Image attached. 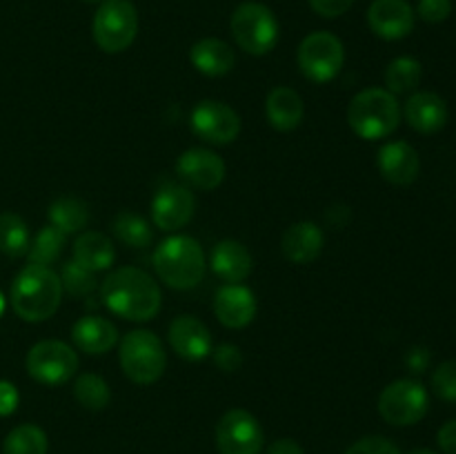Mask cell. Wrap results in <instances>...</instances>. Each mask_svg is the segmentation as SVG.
Returning a JSON list of instances; mask_svg holds the SVG:
<instances>
[{
	"instance_id": "1",
	"label": "cell",
	"mask_w": 456,
	"mask_h": 454,
	"mask_svg": "<svg viewBox=\"0 0 456 454\" xmlns=\"http://www.w3.org/2000/svg\"><path fill=\"white\" fill-rule=\"evenodd\" d=\"M102 303L127 320L145 323L160 310V288L141 267H118L102 280Z\"/></svg>"
},
{
	"instance_id": "2",
	"label": "cell",
	"mask_w": 456,
	"mask_h": 454,
	"mask_svg": "<svg viewBox=\"0 0 456 454\" xmlns=\"http://www.w3.org/2000/svg\"><path fill=\"white\" fill-rule=\"evenodd\" d=\"M62 301L61 276L47 265L29 263L12 285V307L27 323H40L56 314Z\"/></svg>"
},
{
	"instance_id": "3",
	"label": "cell",
	"mask_w": 456,
	"mask_h": 454,
	"mask_svg": "<svg viewBox=\"0 0 456 454\" xmlns=\"http://www.w3.org/2000/svg\"><path fill=\"white\" fill-rule=\"evenodd\" d=\"M154 270L165 285L174 289H191L203 280L208 261L200 243L191 236H169L156 247Z\"/></svg>"
},
{
	"instance_id": "4",
	"label": "cell",
	"mask_w": 456,
	"mask_h": 454,
	"mask_svg": "<svg viewBox=\"0 0 456 454\" xmlns=\"http://www.w3.org/2000/svg\"><path fill=\"white\" fill-rule=\"evenodd\" d=\"M347 123L359 138L379 141L396 132L401 123V105L387 89H363L347 107Z\"/></svg>"
},
{
	"instance_id": "5",
	"label": "cell",
	"mask_w": 456,
	"mask_h": 454,
	"mask_svg": "<svg viewBox=\"0 0 456 454\" xmlns=\"http://www.w3.org/2000/svg\"><path fill=\"white\" fill-rule=\"evenodd\" d=\"M120 368L129 381L138 385H151L163 377L167 368L165 345L150 329H134L120 341Z\"/></svg>"
},
{
	"instance_id": "6",
	"label": "cell",
	"mask_w": 456,
	"mask_h": 454,
	"mask_svg": "<svg viewBox=\"0 0 456 454\" xmlns=\"http://www.w3.org/2000/svg\"><path fill=\"white\" fill-rule=\"evenodd\" d=\"M232 36L243 52L265 56L279 43V20L270 7L261 3H243L232 13Z\"/></svg>"
},
{
	"instance_id": "7",
	"label": "cell",
	"mask_w": 456,
	"mask_h": 454,
	"mask_svg": "<svg viewBox=\"0 0 456 454\" xmlns=\"http://www.w3.org/2000/svg\"><path fill=\"white\" fill-rule=\"evenodd\" d=\"M138 12L129 0H102L94 16V40L107 53L125 52L136 40Z\"/></svg>"
},
{
	"instance_id": "8",
	"label": "cell",
	"mask_w": 456,
	"mask_h": 454,
	"mask_svg": "<svg viewBox=\"0 0 456 454\" xmlns=\"http://www.w3.org/2000/svg\"><path fill=\"white\" fill-rule=\"evenodd\" d=\"M298 69L303 71L307 80L312 83H330L338 76L346 62V47L338 40V36L330 31H314L305 36L303 43L298 45Z\"/></svg>"
},
{
	"instance_id": "9",
	"label": "cell",
	"mask_w": 456,
	"mask_h": 454,
	"mask_svg": "<svg viewBox=\"0 0 456 454\" xmlns=\"http://www.w3.org/2000/svg\"><path fill=\"white\" fill-rule=\"evenodd\" d=\"M430 396L419 381L412 378H399L390 383L379 396V414L390 426L405 427L414 426L428 414Z\"/></svg>"
},
{
	"instance_id": "10",
	"label": "cell",
	"mask_w": 456,
	"mask_h": 454,
	"mask_svg": "<svg viewBox=\"0 0 456 454\" xmlns=\"http://www.w3.org/2000/svg\"><path fill=\"white\" fill-rule=\"evenodd\" d=\"M25 365L40 385H62L78 369V354L62 341H40L29 350Z\"/></svg>"
},
{
	"instance_id": "11",
	"label": "cell",
	"mask_w": 456,
	"mask_h": 454,
	"mask_svg": "<svg viewBox=\"0 0 456 454\" xmlns=\"http://www.w3.org/2000/svg\"><path fill=\"white\" fill-rule=\"evenodd\" d=\"M265 434L248 409H230L221 417L216 426V448L221 454H261Z\"/></svg>"
},
{
	"instance_id": "12",
	"label": "cell",
	"mask_w": 456,
	"mask_h": 454,
	"mask_svg": "<svg viewBox=\"0 0 456 454\" xmlns=\"http://www.w3.org/2000/svg\"><path fill=\"white\" fill-rule=\"evenodd\" d=\"M190 127L200 141L212 145H230L240 134V118L221 101H200L191 109Z\"/></svg>"
},
{
	"instance_id": "13",
	"label": "cell",
	"mask_w": 456,
	"mask_h": 454,
	"mask_svg": "<svg viewBox=\"0 0 456 454\" xmlns=\"http://www.w3.org/2000/svg\"><path fill=\"white\" fill-rule=\"evenodd\" d=\"M196 200L187 187L163 185L151 199V221L159 230L176 231L194 216Z\"/></svg>"
},
{
	"instance_id": "14",
	"label": "cell",
	"mask_w": 456,
	"mask_h": 454,
	"mask_svg": "<svg viewBox=\"0 0 456 454\" xmlns=\"http://www.w3.org/2000/svg\"><path fill=\"white\" fill-rule=\"evenodd\" d=\"M176 174L196 190H216L225 178V160L216 151L194 147L183 151L176 160Z\"/></svg>"
},
{
	"instance_id": "15",
	"label": "cell",
	"mask_w": 456,
	"mask_h": 454,
	"mask_svg": "<svg viewBox=\"0 0 456 454\" xmlns=\"http://www.w3.org/2000/svg\"><path fill=\"white\" fill-rule=\"evenodd\" d=\"M368 25L379 38L401 40L412 34L414 9L405 0H374L368 9Z\"/></svg>"
},
{
	"instance_id": "16",
	"label": "cell",
	"mask_w": 456,
	"mask_h": 454,
	"mask_svg": "<svg viewBox=\"0 0 456 454\" xmlns=\"http://www.w3.org/2000/svg\"><path fill=\"white\" fill-rule=\"evenodd\" d=\"M256 310L258 305L254 292L240 283L223 285L214 298V314L230 329L248 328L256 316Z\"/></svg>"
},
{
	"instance_id": "17",
	"label": "cell",
	"mask_w": 456,
	"mask_h": 454,
	"mask_svg": "<svg viewBox=\"0 0 456 454\" xmlns=\"http://www.w3.org/2000/svg\"><path fill=\"white\" fill-rule=\"evenodd\" d=\"M169 343L185 361H203L212 352V334L200 319L183 314L169 325Z\"/></svg>"
},
{
	"instance_id": "18",
	"label": "cell",
	"mask_w": 456,
	"mask_h": 454,
	"mask_svg": "<svg viewBox=\"0 0 456 454\" xmlns=\"http://www.w3.org/2000/svg\"><path fill=\"white\" fill-rule=\"evenodd\" d=\"M379 172L392 185H412L421 172V158L410 142L392 141L379 150Z\"/></svg>"
},
{
	"instance_id": "19",
	"label": "cell",
	"mask_w": 456,
	"mask_h": 454,
	"mask_svg": "<svg viewBox=\"0 0 456 454\" xmlns=\"http://www.w3.org/2000/svg\"><path fill=\"white\" fill-rule=\"evenodd\" d=\"M405 120L419 134H436L448 123V105L435 92H417L403 107Z\"/></svg>"
},
{
	"instance_id": "20",
	"label": "cell",
	"mask_w": 456,
	"mask_h": 454,
	"mask_svg": "<svg viewBox=\"0 0 456 454\" xmlns=\"http://www.w3.org/2000/svg\"><path fill=\"white\" fill-rule=\"evenodd\" d=\"M325 245V236L316 223L303 221L294 223L285 230L283 239H281V249H283L285 258L298 265H307L314 263L321 256Z\"/></svg>"
},
{
	"instance_id": "21",
	"label": "cell",
	"mask_w": 456,
	"mask_h": 454,
	"mask_svg": "<svg viewBox=\"0 0 456 454\" xmlns=\"http://www.w3.org/2000/svg\"><path fill=\"white\" fill-rule=\"evenodd\" d=\"M71 338H74L76 347L80 352L98 356L114 350L116 343H118V329H116V325L110 319H102V316H83L71 328Z\"/></svg>"
},
{
	"instance_id": "22",
	"label": "cell",
	"mask_w": 456,
	"mask_h": 454,
	"mask_svg": "<svg viewBox=\"0 0 456 454\" xmlns=\"http://www.w3.org/2000/svg\"><path fill=\"white\" fill-rule=\"evenodd\" d=\"M252 254L239 240H221L212 249V270L227 283H240L252 274Z\"/></svg>"
},
{
	"instance_id": "23",
	"label": "cell",
	"mask_w": 456,
	"mask_h": 454,
	"mask_svg": "<svg viewBox=\"0 0 456 454\" xmlns=\"http://www.w3.org/2000/svg\"><path fill=\"white\" fill-rule=\"evenodd\" d=\"M190 61L200 74L209 76V78H218L234 69V49L221 38H203L191 47Z\"/></svg>"
},
{
	"instance_id": "24",
	"label": "cell",
	"mask_w": 456,
	"mask_h": 454,
	"mask_svg": "<svg viewBox=\"0 0 456 454\" xmlns=\"http://www.w3.org/2000/svg\"><path fill=\"white\" fill-rule=\"evenodd\" d=\"M265 116L279 132H292L303 120V98L292 87H274L265 101Z\"/></svg>"
},
{
	"instance_id": "25",
	"label": "cell",
	"mask_w": 456,
	"mask_h": 454,
	"mask_svg": "<svg viewBox=\"0 0 456 454\" xmlns=\"http://www.w3.org/2000/svg\"><path fill=\"white\" fill-rule=\"evenodd\" d=\"M74 261L92 272L110 270L116 261V247L102 231H85L74 243Z\"/></svg>"
},
{
	"instance_id": "26",
	"label": "cell",
	"mask_w": 456,
	"mask_h": 454,
	"mask_svg": "<svg viewBox=\"0 0 456 454\" xmlns=\"http://www.w3.org/2000/svg\"><path fill=\"white\" fill-rule=\"evenodd\" d=\"M49 221L53 227L62 231V234H76L83 230L89 221L87 205L80 203L74 196H62V199L53 200L49 207Z\"/></svg>"
},
{
	"instance_id": "27",
	"label": "cell",
	"mask_w": 456,
	"mask_h": 454,
	"mask_svg": "<svg viewBox=\"0 0 456 454\" xmlns=\"http://www.w3.org/2000/svg\"><path fill=\"white\" fill-rule=\"evenodd\" d=\"M49 441L43 427L34 423H22L13 427L3 443V454H47Z\"/></svg>"
},
{
	"instance_id": "28",
	"label": "cell",
	"mask_w": 456,
	"mask_h": 454,
	"mask_svg": "<svg viewBox=\"0 0 456 454\" xmlns=\"http://www.w3.org/2000/svg\"><path fill=\"white\" fill-rule=\"evenodd\" d=\"M423 78V67L417 58L401 56L387 65L386 85L390 93H410L419 87Z\"/></svg>"
},
{
	"instance_id": "29",
	"label": "cell",
	"mask_w": 456,
	"mask_h": 454,
	"mask_svg": "<svg viewBox=\"0 0 456 454\" xmlns=\"http://www.w3.org/2000/svg\"><path fill=\"white\" fill-rule=\"evenodd\" d=\"M29 249V227L18 214H0V252L16 258Z\"/></svg>"
},
{
	"instance_id": "30",
	"label": "cell",
	"mask_w": 456,
	"mask_h": 454,
	"mask_svg": "<svg viewBox=\"0 0 456 454\" xmlns=\"http://www.w3.org/2000/svg\"><path fill=\"white\" fill-rule=\"evenodd\" d=\"M74 396L85 409L101 412L110 405L111 390L105 378L98 377V374H80L74 383Z\"/></svg>"
},
{
	"instance_id": "31",
	"label": "cell",
	"mask_w": 456,
	"mask_h": 454,
	"mask_svg": "<svg viewBox=\"0 0 456 454\" xmlns=\"http://www.w3.org/2000/svg\"><path fill=\"white\" fill-rule=\"evenodd\" d=\"M111 227H114L116 239L127 245V247H147V245H151V239H154L150 223L132 212H120L114 218V225Z\"/></svg>"
},
{
	"instance_id": "32",
	"label": "cell",
	"mask_w": 456,
	"mask_h": 454,
	"mask_svg": "<svg viewBox=\"0 0 456 454\" xmlns=\"http://www.w3.org/2000/svg\"><path fill=\"white\" fill-rule=\"evenodd\" d=\"M65 236L58 227L47 225L36 234L34 243L29 245L27 254H29V263L34 265H52L61 258L62 245H65Z\"/></svg>"
},
{
	"instance_id": "33",
	"label": "cell",
	"mask_w": 456,
	"mask_h": 454,
	"mask_svg": "<svg viewBox=\"0 0 456 454\" xmlns=\"http://www.w3.org/2000/svg\"><path fill=\"white\" fill-rule=\"evenodd\" d=\"M61 283L62 289L71 294V296H89L94 289L98 288V279H96V272L87 270V267L78 265V263L71 258L62 265L61 270Z\"/></svg>"
},
{
	"instance_id": "34",
	"label": "cell",
	"mask_w": 456,
	"mask_h": 454,
	"mask_svg": "<svg viewBox=\"0 0 456 454\" xmlns=\"http://www.w3.org/2000/svg\"><path fill=\"white\" fill-rule=\"evenodd\" d=\"M432 390L439 399L456 403V361H444L432 374Z\"/></svg>"
},
{
	"instance_id": "35",
	"label": "cell",
	"mask_w": 456,
	"mask_h": 454,
	"mask_svg": "<svg viewBox=\"0 0 456 454\" xmlns=\"http://www.w3.org/2000/svg\"><path fill=\"white\" fill-rule=\"evenodd\" d=\"M346 454H401V450L386 436H365L350 445Z\"/></svg>"
},
{
	"instance_id": "36",
	"label": "cell",
	"mask_w": 456,
	"mask_h": 454,
	"mask_svg": "<svg viewBox=\"0 0 456 454\" xmlns=\"http://www.w3.org/2000/svg\"><path fill=\"white\" fill-rule=\"evenodd\" d=\"M417 13L421 16V20L439 25V22L448 20V16L452 13V0H419Z\"/></svg>"
},
{
	"instance_id": "37",
	"label": "cell",
	"mask_w": 456,
	"mask_h": 454,
	"mask_svg": "<svg viewBox=\"0 0 456 454\" xmlns=\"http://www.w3.org/2000/svg\"><path fill=\"white\" fill-rule=\"evenodd\" d=\"M214 363L223 369V372H236L243 365V354L236 345H221L214 352Z\"/></svg>"
},
{
	"instance_id": "38",
	"label": "cell",
	"mask_w": 456,
	"mask_h": 454,
	"mask_svg": "<svg viewBox=\"0 0 456 454\" xmlns=\"http://www.w3.org/2000/svg\"><path fill=\"white\" fill-rule=\"evenodd\" d=\"M354 4V0H310V7L323 18H338Z\"/></svg>"
},
{
	"instance_id": "39",
	"label": "cell",
	"mask_w": 456,
	"mask_h": 454,
	"mask_svg": "<svg viewBox=\"0 0 456 454\" xmlns=\"http://www.w3.org/2000/svg\"><path fill=\"white\" fill-rule=\"evenodd\" d=\"M18 390L13 383L9 381H0V417H9V414L16 412L18 408Z\"/></svg>"
},
{
	"instance_id": "40",
	"label": "cell",
	"mask_w": 456,
	"mask_h": 454,
	"mask_svg": "<svg viewBox=\"0 0 456 454\" xmlns=\"http://www.w3.org/2000/svg\"><path fill=\"white\" fill-rule=\"evenodd\" d=\"M436 441H439V448L444 454H456V418L445 423L444 427L436 434Z\"/></svg>"
},
{
	"instance_id": "41",
	"label": "cell",
	"mask_w": 456,
	"mask_h": 454,
	"mask_svg": "<svg viewBox=\"0 0 456 454\" xmlns=\"http://www.w3.org/2000/svg\"><path fill=\"white\" fill-rule=\"evenodd\" d=\"M267 454H305L303 452L301 443L294 439H279L267 448Z\"/></svg>"
},
{
	"instance_id": "42",
	"label": "cell",
	"mask_w": 456,
	"mask_h": 454,
	"mask_svg": "<svg viewBox=\"0 0 456 454\" xmlns=\"http://www.w3.org/2000/svg\"><path fill=\"white\" fill-rule=\"evenodd\" d=\"M428 361H430V354H428V350H421V347L412 350L408 356V365L412 368V372H423L428 368Z\"/></svg>"
},
{
	"instance_id": "43",
	"label": "cell",
	"mask_w": 456,
	"mask_h": 454,
	"mask_svg": "<svg viewBox=\"0 0 456 454\" xmlns=\"http://www.w3.org/2000/svg\"><path fill=\"white\" fill-rule=\"evenodd\" d=\"M410 454H436L435 450H428V448H419V450H412Z\"/></svg>"
},
{
	"instance_id": "44",
	"label": "cell",
	"mask_w": 456,
	"mask_h": 454,
	"mask_svg": "<svg viewBox=\"0 0 456 454\" xmlns=\"http://www.w3.org/2000/svg\"><path fill=\"white\" fill-rule=\"evenodd\" d=\"M3 312H4V296L3 292H0V316H3Z\"/></svg>"
},
{
	"instance_id": "45",
	"label": "cell",
	"mask_w": 456,
	"mask_h": 454,
	"mask_svg": "<svg viewBox=\"0 0 456 454\" xmlns=\"http://www.w3.org/2000/svg\"><path fill=\"white\" fill-rule=\"evenodd\" d=\"M87 3H102V0H87Z\"/></svg>"
}]
</instances>
